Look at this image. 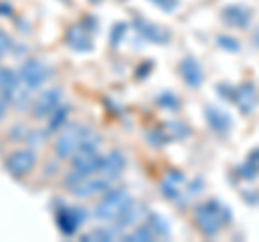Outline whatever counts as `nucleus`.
I'll list each match as a JSON object with an SVG mask.
<instances>
[{"label": "nucleus", "instance_id": "5701e85b", "mask_svg": "<svg viewBox=\"0 0 259 242\" xmlns=\"http://www.w3.org/2000/svg\"><path fill=\"white\" fill-rule=\"evenodd\" d=\"M5 110H7V98H5L3 93H0V117L5 115Z\"/></svg>", "mask_w": 259, "mask_h": 242}, {"label": "nucleus", "instance_id": "9d476101", "mask_svg": "<svg viewBox=\"0 0 259 242\" xmlns=\"http://www.w3.org/2000/svg\"><path fill=\"white\" fill-rule=\"evenodd\" d=\"M236 104L240 106L242 112H250L257 106V93H255V87L253 85H242L236 89Z\"/></svg>", "mask_w": 259, "mask_h": 242}, {"label": "nucleus", "instance_id": "20e7f679", "mask_svg": "<svg viewBox=\"0 0 259 242\" xmlns=\"http://www.w3.org/2000/svg\"><path fill=\"white\" fill-rule=\"evenodd\" d=\"M48 78H50V71H48V67L41 61H26L20 69V80H22L24 89H28V91L46 85Z\"/></svg>", "mask_w": 259, "mask_h": 242}, {"label": "nucleus", "instance_id": "f257e3e1", "mask_svg": "<svg viewBox=\"0 0 259 242\" xmlns=\"http://www.w3.org/2000/svg\"><path fill=\"white\" fill-rule=\"evenodd\" d=\"M97 136L89 130L84 126H67L65 130L59 134V139H56V145H54V151L59 158H71L76 154L78 149H82L84 145H97Z\"/></svg>", "mask_w": 259, "mask_h": 242}, {"label": "nucleus", "instance_id": "aec40b11", "mask_svg": "<svg viewBox=\"0 0 259 242\" xmlns=\"http://www.w3.org/2000/svg\"><path fill=\"white\" fill-rule=\"evenodd\" d=\"M151 3H156L158 7H162V9H166V11H171L177 7V0H151Z\"/></svg>", "mask_w": 259, "mask_h": 242}, {"label": "nucleus", "instance_id": "4468645a", "mask_svg": "<svg viewBox=\"0 0 259 242\" xmlns=\"http://www.w3.org/2000/svg\"><path fill=\"white\" fill-rule=\"evenodd\" d=\"M207 121L216 132H227L231 128V117L227 115V112H223L221 108H216V106L207 108Z\"/></svg>", "mask_w": 259, "mask_h": 242}, {"label": "nucleus", "instance_id": "ddd939ff", "mask_svg": "<svg viewBox=\"0 0 259 242\" xmlns=\"http://www.w3.org/2000/svg\"><path fill=\"white\" fill-rule=\"evenodd\" d=\"M225 15V22L231 24V26H246V24L250 22V11L244 9V7H227V9L223 11Z\"/></svg>", "mask_w": 259, "mask_h": 242}, {"label": "nucleus", "instance_id": "39448f33", "mask_svg": "<svg viewBox=\"0 0 259 242\" xmlns=\"http://www.w3.org/2000/svg\"><path fill=\"white\" fill-rule=\"evenodd\" d=\"M125 169V158L121 151H110V154H106L104 158H100V167H97V173H100L102 177H106V180L115 182L117 177H121V173H123Z\"/></svg>", "mask_w": 259, "mask_h": 242}, {"label": "nucleus", "instance_id": "6ab92c4d", "mask_svg": "<svg viewBox=\"0 0 259 242\" xmlns=\"http://www.w3.org/2000/svg\"><path fill=\"white\" fill-rule=\"evenodd\" d=\"M112 236H115V231H108V229H95L93 233H89V236H84V240H110Z\"/></svg>", "mask_w": 259, "mask_h": 242}, {"label": "nucleus", "instance_id": "0eeeda50", "mask_svg": "<svg viewBox=\"0 0 259 242\" xmlns=\"http://www.w3.org/2000/svg\"><path fill=\"white\" fill-rule=\"evenodd\" d=\"M82 223H84V210L82 208H63L59 212V227L65 233H74Z\"/></svg>", "mask_w": 259, "mask_h": 242}, {"label": "nucleus", "instance_id": "423d86ee", "mask_svg": "<svg viewBox=\"0 0 259 242\" xmlns=\"http://www.w3.org/2000/svg\"><path fill=\"white\" fill-rule=\"evenodd\" d=\"M35 163H37V156L32 154L30 149H20V151H15V154H11L9 158H7V169H9L11 175L22 177L28 171H32Z\"/></svg>", "mask_w": 259, "mask_h": 242}, {"label": "nucleus", "instance_id": "f8f14e48", "mask_svg": "<svg viewBox=\"0 0 259 242\" xmlns=\"http://www.w3.org/2000/svg\"><path fill=\"white\" fill-rule=\"evenodd\" d=\"M184 190V175L182 173H168L162 182V195L166 199H180Z\"/></svg>", "mask_w": 259, "mask_h": 242}, {"label": "nucleus", "instance_id": "f03ea898", "mask_svg": "<svg viewBox=\"0 0 259 242\" xmlns=\"http://www.w3.org/2000/svg\"><path fill=\"white\" fill-rule=\"evenodd\" d=\"M197 225L205 236H216L231 221V210L221 201H207L197 208Z\"/></svg>", "mask_w": 259, "mask_h": 242}, {"label": "nucleus", "instance_id": "6e6552de", "mask_svg": "<svg viewBox=\"0 0 259 242\" xmlns=\"http://www.w3.org/2000/svg\"><path fill=\"white\" fill-rule=\"evenodd\" d=\"M61 98L63 95H61L59 89H50V91H46L35 104V115L37 117H48V115H52V112H56L59 106H61Z\"/></svg>", "mask_w": 259, "mask_h": 242}, {"label": "nucleus", "instance_id": "a211bd4d", "mask_svg": "<svg viewBox=\"0 0 259 242\" xmlns=\"http://www.w3.org/2000/svg\"><path fill=\"white\" fill-rule=\"evenodd\" d=\"M259 173V151H253L248 158V163L246 167H242L240 169V175H244V177H255Z\"/></svg>", "mask_w": 259, "mask_h": 242}, {"label": "nucleus", "instance_id": "b1692460", "mask_svg": "<svg viewBox=\"0 0 259 242\" xmlns=\"http://www.w3.org/2000/svg\"><path fill=\"white\" fill-rule=\"evenodd\" d=\"M91 3H100V0H91Z\"/></svg>", "mask_w": 259, "mask_h": 242}, {"label": "nucleus", "instance_id": "412c9836", "mask_svg": "<svg viewBox=\"0 0 259 242\" xmlns=\"http://www.w3.org/2000/svg\"><path fill=\"white\" fill-rule=\"evenodd\" d=\"M218 44H221V46H229V50L231 52H236L238 50V42H233V39H227V37H221V39H218Z\"/></svg>", "mask_w": 259, "mask_h": 242}, {"label": "nucleus", "instance_id": "1a4fd4ad", "mask_svg": "<svg viewBox=\"0 0 259 242\" xmlns=\"http://www.w3.org/2000/svg\"><path fill=\"white\" fill-rule=\"evenodd\" d=\"M67 44L74 48V50L78 52H89L91 50V46H93V37L91 33L82 26V24H78V26H71L69 28V33H67Z\"/></svg>", "mask_w": 259, "mask_h": 242}, {"label": "nucleus", "instance_id": "7ed1b4c3", "mask_svg": "<svg viewBox=\"0 0 259 242\" xmlns=\"http://www.w3.org/2000/svg\"><path fill=\"white\" fill-rule=\"evenodd\" d=\"M134 201L132 197L127 195V190L123 188H117V190H110L106 197H104L100 204L95 208V216L100 221H119V216L125 212V210L132 206Z\"/></svg>", "mask_w": 259, "mask_h": 242}, {"label": "nucleus", "instance_id": "2eb2a0df", "mask_svg": "<svg viewBox=\"0 0 259 242\" xmlns=\"http://www.w3.org/2000/svg\"><path fill=\"white\" fill-rule=\"evenodd\" d=\"M18 85H20L18 76H15L11 69H5V67L0 69V93H3L7 100H9L11 95L18 91Z\"/></svg>", "mask_w": 259, "mask_h": 242}, {"label": "nucleus", "instance_id": "9b49d317", "mask_svg": "<svg viewBox=\"0 0 259 242\" xmlns=\"http://www.w3.org/2000/svg\"><path fill=\"white\" fill-rule=\"evenodd\" d=\"M182 78L186 80V85L199 87L201 83H203V71H201V65L194 59H184L182 61Z\"/></svg>", "mask_w": 259, "mask_h": 242}, {"label": "nucleus", "instance_id": "dca6fc26", "mask_svg": "<svg viewBox=\"0 0 259 242\" xmlns=\"http://www.w3.org/2000/svg\"><path fill=\"white\" fill-rule=\"evenodd\" d=\"M136 26L141 28V35L143 37H147L149 42H166L168 35H166V30H162V28H156V26H151V24H145V22H136Z\"/></svg>", "mask_w": 259, "mask_h": 242}, {"label": "nucleus", "instance_id": "4be33fe9", "mask_svg": "<svg viewBox=\"0 0 259 242\" xmlns=\"http://www.w3.org/2000/svg\"><path fill=\"white\" fill-rule=\"evenodd\" d=\"M7 50H9V37L0 33V56H3Z\"/></svg>", "mask_w": 259, "mask_h": 242}, {"label": "nucleus", "instance_id": "f3484780", "mask_svg": "<svg viewBox=\"0 0 259 242\" xmlns=\"http://www.w3.org/2000/svg\"><path fill=\"white\" fill-rule=\"evenodd\" d=\"M147 227L151 229V233H153L156 238H168V236H171V231H168L166 221H164V219H160L158 214H151V216H149Z\"/></svg>", "mask_w": 259, "mask_h": 242}]
</instances>
